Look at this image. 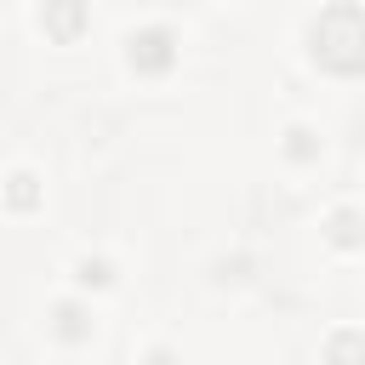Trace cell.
<instances>
[{"label": "cell", "instance_id": "7", "mask_svg": "<svg viewBox=\"0 0 365 365\" xmlns=\"http://www.w3.org/2000/svg\"><path fill=\"white\" fill-rule=\"evenodd\" d=\"M331 240H336V245H354V240H359V217H354V211H336V222H331Z\"/></svg>", "mask_w": 365, "mask_h": 365}, {"label": "cell", "instance_id": "5", "mask_svg": "<svg viewBox=\"0 0 365 365\" xmlns=\"http://www.w3.org/2000/svg\"><path fill=\"white\" fill-rule=\"evenodd\" d=\"M331 365H359V331H342L331 342Z\"/></svg>", "mask_w": 365, "mask_h": 365}, {"label": "cell", "instance_id": "4", "mask_svg": "<svg viewBox=\"0 0 365 365\" xmlns=\"http://www.w3.org/2000/svg\"><path fill=\"white\" fill-rule=\"evenodd\" d=\"M86 331H91L86 308H80V302H63V308H57V336H63V342H80Z\"/></svg>", "mask_w": 365, "mask_h": 365}, {"label": "cell", "instance_id": "1", "mask_svg": "<svg viewBox=\"0 0 365 365\" xmlns=\"http://www.w3.org/2000/svg\"><path fill=\"white\" fill-rule=\"evenodd\" d=\"M359 46H365V11L354 0L325 6L319 23H314V57L348 74V68H359Z\"/></svg>", "mask_w": 365, "mask_h": 365}, {"label": "cell", "instance_id": "6", "mask_svg": "<svg viewBox=\"0 0 365 365\" xmlns=\"http://www.w3.org/2000/svg\"><path fill=\"white\" fill-rule=\"evenodd\" d=\"M34 200H40V188H34V177H29V171H17V177H11V205H17V211H29Z\"/></svg>", "mask_w": 365, "mask_h": 365}, {"label": "cell", "instance_id": "3", "mask_svg": "<svg viewBox=\"0 0 365 365\" xmlns=\"http://www.w3.org/2000/svg\"><path fill=\"white\" fill-rule=\"evenodd\" d=\"M40 23H46L51 34H74V29L86 23V6H46V11H40Z\"/></svg>", "mask_w": 365, "mask_h": 365}, {"label": "cell", "instance_id": "9", "mask_svg": "<svg viewBox=\"0 0 365 365\" xmlns=\"http://www.w3.org/2000/svg\"><path fill=\"white\" fill-rule=\"evenodd\" d=\"M291 154H297V160H308V154H314V143H308V131H291Z\"/></svg>", "mask_w": 365, "mask_h": 365}, {"label": "cell", "instance_id": "2", "mask_svg": "<svg viewBox=\"0 0 365 365\" xmlns=\"http://www.w3.org/2000/svg\"><path fill=\"white\" fill-rule=\"evenodd\" d=\"M125 57H131V68H143V74H160V68H171V57H177V40H171V29H165V23H148V29H137V34L125 40Z\"/></svg>", "mask_w": 365, "mask_h": 365}, {"label": "cell", "instance_id": "8", "mask_svg": "<svg viewBox=\"0 0 365 365\" xmlns=\"http://www.w3.org/2000/svg\"><path fill=\"white\" fill-rule=\"evenodd\" d=\"M74 274H80V285H103V279H108V262H103V257H86Z\"/></svg>", "mask_w": 365, "mask_h": 365}]
</instances>
